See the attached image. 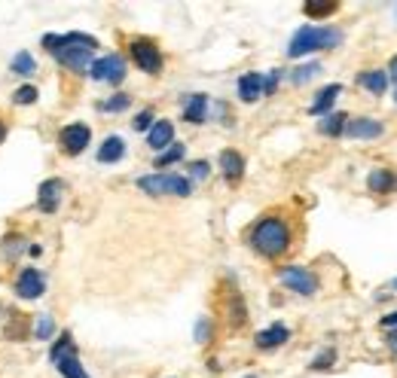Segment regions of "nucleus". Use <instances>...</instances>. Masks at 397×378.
Here are the masks:
<instances>
[{
    "instance_id": "8",
    "label": "nucleus",
    "mask_w": 397,
    "mask_h": 378,
    "mask_svg": "<svg viewBox=\"0 0 397 378\" xmlns=\"http://www.w3.org/2000/svg\"><path fill=\"white\" fill-rule=\"evenodd\" d=\"M59 140H61V147H65V153L77 156V153H83V149H86V144L92 140V132H89V125L74 123V125L61 128V138Z\"/></svg>"
},
{
    "instance_id": "3",
    "label": "nucleus",
    "mask_w": 397,
    "mask_h": 378,
    "mask_svg": "<svg viewBox=\"0 0 397 378\" xmlns=\"http://www.w3.org/2000/svg\"><path fill=\"white\" fill-rule=\"evenodd\" d=\"M251 244H254V251L263 253V256H281L290 244V232H287V226L281 223V220L266 217V220H260V223L254 226Z\"/></svg>"
},
{
    "instance_id": "31",
    "label": "nucleus",
    "mask_w": 397,
    "mask_h": 378,
    "mask_svg": "<svg viewBox=\"0 0 397 378\" xmlns=\"http://www.w3.org/2000/svg\"><path fill=\"white\" fill-rule=\"evenodd\" d=\"M125 107H129V95H116V98H110V101L104 104V110L116 113V110H125Z\"/></svg>"
},
{
    "instance_id": "11",
    "label": "nucleus",
    "mask_w": 397,
    "mask_h": 378,
    "mask_svg": "<svg viewBox=\"0 0 397 378\" xmlns=\"http://www.w3.org/2000/svg\"><path fill=\"white\" fill-rule=\"evenodd\" d=\"M172 138H174V125L168 123V119H159V123H153L150 134H147V144L162 153V149L172 147Z\"/></svg>"
},
{
    "instance_id": "33",
    "label": "nucleus",
    "mask_w": 397,
    "mask_h": 378,
    "mask_svg": "<svg viewBox=\"0 0 397 378\" xmlns=\"http://www.w3.org/2000/svg\"><path fill=\"white\" fill-rule=\"evenodd\" d=\"M333 357H336V354H333V351H324L321 357H315V363H312V369H327L330 363H333Z\"/></svg>"
},
{
    "instance_id": "38",
    "label": "nucleus",
    "mask_w": 397,
    "mask_h": 378,
    "mask_svg": "<svg viewBox=\"0 0 397 378\" xmlns=\"http://www.w3.org/2000/svg\"><path fill=\"white\" fill-rule=\"evenodd\" d=\"M388 342H391V348L397 351V333H391V336H388Z\"/></svg>"
},
{
    "instance_id": "2",
    "label": "nucleus",
    "mask_w": 397,
    "mask_h": 378,
    "mask_svg": "<svg viewBox=\"0 0 397 378\" xmlns=\"http://www.w3.org/2000/svg\"><path fill=\"white\" fill-rule=\"evenodd\" d=\"M343 43V31L336 28H315V25H303L300 31L294 34L287 46V55L290 59H303V55L315 52V49H333Z\"/></svg>"
},
{
    "instance_id": "21",
    "label": "nucleus",
    "mask_w": 397,
    "mask_h": 378,
    "mask_svg": "<svg viewBox=\"0 0 397 378\" xmlns=\"http://www.w3.org/2000/svg\"><path fill=\"white\" fill-rule=\"evenodd\" d=\"M345 123H349V116H345V113H327V116L318 123V132L330 134V138H339V134L345 132Z\"/></svg>"
},
{
    "instance_id": "14",
    "label": "nucleus",
    "mask_w": 397,
    "mask_h": 378,
    "mask_svg": "<svg viewBox=\"0 0 397 378\" xmlns=\"http://www.w3.org/2000/svg\"><path fill=\"white\" fill-rule=\"evenodd\" d=\"M221 168H223L226 180L236 183V180H242V174H245V159L236 153V149H223V153H221Z\"/></svg>"
},
{
    "instance_id": "1",
    "label": "nucleus",
    "mask_w": 397,
    "mask_h": 378,
    "mask_svg": "<svg viewBox=\"0 0 397 378\" xmlns=\"http://www.w3.org/2000/svg\"><path fill=\"white\" fill-rule=\"evenodd\" d=\"M43 46L55 55L65 67L77 70V74H86L92 67V49L98 46L95 37L89 34H65V37H55V34H46L43 37Z\"/></svg>"
},
{
    "instance_id": "9",
    "label": "nucleus",
    "mask_w": 397,
    "mask_h": 378,
    "mask_svg": "<svg viewBox=\"0 0 397 378\" xmlns=\"http://www.w3.org/2000/svg\"><path fill=\"white\" fill-rule=\"evenodd\" d=\"M43 290H46V281L37 269H25V272L19 275V281H16L19 299H37V296H43Z\"/></svg>"
},
{
    "instance_id": "20",
    "label": "nucleus",
    "mask_w": 397,
    "mask_h": 378,
    "mask_svg": "<svg viewBox=\"0 0 397 378\" xmlns=\"http://www.w3.org/2000/svg\"><path fill=\"white\" fill-rule=\"evenodd\" d=\"M125 156V144H123V138H108L101 144V149H98V162H119Z\"/></svg>"
},
{
    "instance_id": "10",
    "label": "nucleus",
    "mask_w": 397,
    "mask_h": 378,
    "mask_svg": "<svg viewBox=\"0 0 397 378\" xmlns=\"http://www.w3.org/2000/svg\"><path fill=\"white\" fill-rule=\"evenodd\" d=\"M345 134H349V138H358V140H373L382 134V123L379 119H370V116L349 119V123H345Z\"/></svg>"
},
{
    "instance_id": "41",
    "label": "nucleus",
    "mask_w": 397,
    "mask_h": 378,
    "mask_svg": "<svg viewBox=\"0 0 397 378\" xmlns=\"http://www.w3.org/2000/svg\"><path fill=\"white\" fill-rule=\"evenodd\" d=\"M394 287H397V281H394Z\"/></svg>"
},
{
    "instance_id": "40",
    "label": "nucleus",
    "mask_w": 397,
    "mask_h": 378,
    "mask_svg": "<svg viewBox=\"0 0 397 378\" xmlns=\"http://www.w3.org/2000/svg\"><path fill=\"white\" fill-rule=\"evenodd\" d=\"M247 378H257V375H247Z\"/></svg>"
},
{
    "instance_id": "24",
    "label": "nucleus",
    "mask_w": 397,
    "mask_h": 378,
    "mask_svg": "<svg viewBox=\"0 0 397 378\" xmlns=\"http://www.w3.org/2000/svg\"><path fill=\"white\" fill-rule=\"evenodd\" d=\"M34 70H37V64H34L31 52H19L16 59H12V74H22V76H31Z\"/></svg>"
},
{
    "instance_id": "13",
    "label": "nucleus",
    "mask_w": 397,
    "mask_h": 378,
    "mask_svg": "<svg viewBox=\"0 0 397 378\" xmlns=\"http://www.w3.org/2000/svg\"><path fill=\"white\" fill-rule=\"evenodd\" d=\"M339 95H343V85H339V83L324 85V89L318 92V98L312 101V116H327L330 107H333V101H336Z\"/></svg>"
},
{
    "instance_id": "42",
    "label": "nucleus",
    "mask_w": 397,
    "mask_h": 378,
    "mask_svg": "<svg viewBox=\"0 0 397 378\" xmlns=\"http://www.w3.org/2000/svg\"><path fill=\"white\" fill-rule=\"evenodd\" d=\"M394 101H397V95H394Z\"/></svg>"
},
{
    "instance_id": "35",
    "label": "nucleus",
    "mask_w": 397,
    "mask_h": 378,
    "mask_svg": "<svg viewBox=\"0 0 397 378\" xmlns=\"http://www.w3.org/2000/svg\"><path fill=\"white\" fill-rule=\"evenodd\" d=\"M193 177H198V180H202V177H208V165H205V162H196V165H193Z\"/></svg>"
},
{
    "instance_id": "28",
    "label": "nucleus",
    "mask_w": 397,
    "mask_h": 378,
    "mask_svg": "<svg viewBox=\"0 0 397 378\" xmlns=\"http://www.w3.org/2000/svg\"><path fill=\"white\" fill-rule=\"evenodd\" d=\"M303 10H306V16H330L336 3H306Z\"/></svg>"
},
{
    "instance_id": "22",
    "label": "nucleus",
    "mask_w": 397,
    "mask_h": 378,
    "mask_svg": "<svg viewBox=\"0 0 397 378\" xmlns=\"http://www.w3.org/2000/svg\"><path fill=\"white\" fill-rule=\"evenodd\" d=\"M367 183H370L373 192H391L394 189V177H391V171H388V168H376Z\"/></svg>"
},
{
    "instance_id": "4",
    "label": "nucleus",
    "mask_w": 397,
    "mask_h": 378,
    "mask_svg": "<svg viewBox=\"0 0 397 378\" xmlns=\"http://www.w3.org/2000/svg\"><path fill=\"white\" fill-rule=\"evenodd\" d=\"M138 187L144 189L147 196H190V192H193L190 180L181 174H147L138 180Z\"/></svg>"
},
{
    "instance_id": "7",
    "label": "nucleus",
    "mask_w": 397,
    "mask_h": 378,
    "mask_svg": "<svg viewBox=\"0 0 397 378\" xmlns=\"http://www.w3.org/2000/svg\"><path fill=\"white\" fill-rule=\"evenodd\" d=\"M89 74H92V80H101V83H113V85H116V83L125 80V61L119 59V55H108V59L92 61Z\"/></svg>"
},
{
    "instance_id": "27",
    "label": "nucleus",
    "mask_w": 397,
    "mask_h": 378,
    "mask_svg": "<svg viewBox=\"0 0 397 378\" xmlns=\"http://www.w3.org/2000/svg\"><path fill=\"white\" fill-rule=\"evenodd\" d=\"M12 101H16V104H34V101H37V89H34V85H22V89H16Z\"/></svg>"
},
{
    "instance_id": "37",
    "label": "nucleus",
    "mask_w": 397,
    "mask_h": 378,
    "mask_svg": "<svg viewBox=\"0 0 397 378\" xmlns=\"http://www.w3.org/2000/svg\"><path fill=\"white\" fill-rule=\"evenodd\" d=\"M388 76H391V80L397 83V55L391 59V64H388Z\"/></svg>"
},
{
    "instance_id": "6",
    "label": "nucleus",
    "mask_w": 397,
    "mask_h": 378,
    "mask_svg": "<svg viewBox=\"0 0 397 378\" xmlns=\"http://www.w3.org/2000/svg\"><path fill=\"white\" fill-rule=\"evenodd\" d=\"M132 59L141 70H147V74H159L162 70V55H159V46H156L153 40H134Z\"/></svg>"
},
{
    "instance_id": "39",
    "label": "nucleus",
    "mask_w": 397,
    "mask_h": 378,
    "mask_svg": "<svg viewBox=\"0 0 397 378\" xmlns=\"http://www.w3.org/2000/svg\"><path fill=\"white\" fill-rule=\"evenodd\" d=\"M3 138H6V128H3V123H0V144H3Z\"/></svg>"
},
{
    "instance_id": "5",
    "label": "nucleus",
    "mask_w": 397,
    "mask_h": 378,
    "mask_svg": "<svg viewBox=\"0 0 397 378\" xmlns=\"http://www.w3.org/2000/svg\"><path fill=\"white\" fill-rule=\"evenodd\" d=\"M278 281L285 284L287 290H294V293H300V296H312L318 290V277L309 272V269H303V266H287V269H281L278 272Z\"/></svg>"
},
{
    "instance_id": "30",
    "label": "nucleus",
    "mask_w": 397,
    "mask_h": 378,
    "mask_svg": "<svg viewBox=\"0 0 397 378\" xmlns=\"http://www.w3.org/2000/svg\"><path fill=\"white\" fill-rule=\"evenodd\" d=\"M134 128H138V132H147V128H153V113H150V110L138 113V116H134Z\"/></svg>"
},
{
    "instance_id": "36",
    "label": "nucleus",
    "mask_w": 397,
    "mask_h": 378,
    "mask_svg": "<svg viewBox=\"0 0 397 378\" xmlns=\"http://www.w3.org/2000/svg\"><path fill=\"white\" fill-rule=\"evenodd\" d=\"M382 326H385V330H394V326H397V311H394V315H388V317H382Z\"/></svg>"
},
{
    "instance_id": "32",
    "label": "nucleus",
    "mask_w": 397,
    "mask_h": 378,
    "mask_svg": "<svg viewBox=\"0 0 397 378\" xmlns=\"http://www.w3.org/2000/svg\"><path fill=\"white\" fill-rule=\"evenodd\" d=\"M278 76H281V70H272V74L263 80V95H272L275 92V85H278Z\"/></svg>"
},
{
    "instance_id": "23",
    "label": "nucleus",
    "mask_w": 397,
    "mask_h": 378,
    "mask_svg": "<svg viewBox=\"0 0 397 378\" xmlns=\"http://www.w3.org/2000/svg\"><path fill=\"white\" fill-rule=\"evenodd\" d=\"M183 159V144H172L168 149H162L159 156H156V168H165V165H174V162Z\"/></svg>"
},
{
    "instance_id": "12",
    "label": "nucleus",
    "mask_w": 397,
    "mask_h": 378,
    "mask_svg": "<svg viewBox=\"0 0 397 378\" xmlns=\"http://www.w3.org/2000/svg\"><path fill=\"white\" fill-rule=\"evenodd\" d=\"M287 339H290L287 326H285V324H272L269 330H260V333H257V348H263V351H272V348L285 345Z\"/></svg>"
},
{
    "instance_id": "18",
    "label": "nucleus",
    "mask_w": 397,
    "mask_h": 378,
    "mask_svg": "<svg viewBox=\"0 0 397 378\" xmlns=\"http://www.w3.org/2000/svg\"><path fill=\"white\" fill-rule=\"evenodd\" d=\"M55 369H59L65 378H89L86 369H83V363L77 360V351L74 354H61V357L55 360Z\"/></svg>"
},
{
    "instance_id": "17",
    "label": "nucleus",
    "mask_w": 397,
    "mask_h": 378,
    "mask_svg": "<svg viewBox=\"0 0 397 378\" xmlns=\"http://www.w3.org/2000/svg\"><path fill=\"white\" fill-rule=\"evenodd\" d=\"M205 110H208V95H190L187 104H183V119L187 123H205Z\"/></svg>"
},
{
    "instance_id": "26",
    "label": "nucleus",
    "mask_w": 397,
    "mask_h": 378,
    "mask_svg": "<svg viewBox=\"0 0 397 378\" xmlns=\"http://www.w3.org/2000/svg\"><path fill=\"white\" fill-rule=\"evenodd\" d=\"M315 74H321V64H318V61H315V64H306V67H300L294 76H290V80H294L296 85H300V83L312 80V76H315Z\"/></svg>"
},
{
    "instance_id": "34",
    "label": "nucleus",
    "mask_w": 397,
    "mask_h": 378,
    "mask_svg": "<svg viewBox=\"0 0 397 378\" xmlns=\"http://www.w3.org/2000/svg\"><path fill=\"white\" fill-rule=\"evenodd\" d=\"M208 320H198V330H196V336H198V342H208Z\"/></svg>"
},
{
    "instance_id": "15",
    "label": "nucleus",
    "mask_w": 397,
    "mask_h": 378,
    "mask_svg": "<svg viewBox=\"0 0 397 378\" xmlns=\"http://www.w3.org/2000/svg\"><path fill=\"white\" fill-rule=\"evenodd\" d=\"M263 95V76L260 74H245L242 80H238V98L242 101H257V98Z\"/></svg>"
},
{
    "instance_id": "16",
    "label": "nucleus",
    "mask_w": 397,
    "mask_h": 378,
    "mask_svg": "<svg viewBox=\"0 0 397 378\" xmlns=\"http://www.w3.org/2000/svg\"><path fill=\"white\" fill-rule=\"evenodd\" d=\"M59 196H61V180H46L37 192V202H40V211L52 213L59 208Z\"/></svg>"
},
{
    "instance_id": "19",
    "label": "nucleus",
    "mask_w": 397,
    "mask_h": 378,
    "mask_svg": "<svg viewBox=\"0 0 397 378\" xmlns=\"http://www.w3.org/2000/svg\"><path fill=\"white\" fill-rule=\"evenodd\" d=\"M358 85H364V89L373 92V95H382V92L388 89V74L385 70H367V74L358 76Z\"/></svg>"
},
{
    "instance_id": "29",
    "label": "nucleus",
    "mask_w": 397,
    "mask_h": 378,
    "mask_svg": "<svg viewBox=\"0 0 397 378\" xmlns=\"http://www.w3.org/2000/svg\"><path fill=\"white\" fill-rule=\"evenodd\" d=\"M55 333V324L49 315H40V324H37V339H49Z\"/></svg>"
},
{
    "instance_id": "25",
    "label": "nucleus",
    "mask_w": 397,
    "mask_h": 378,
    "mask_svg": "<svg viewBox=\"0 0 397 378\" xmlns=\"http://www.w3.org/2000/svg\"><path fill=\"white\" fill-rule=\"evenodd\" d=\"M74 351H77V348H74V339H70V333H65V336H61V339L52 345V360H59L61 354H74Z\"/></svg>"
}]
</instances>
